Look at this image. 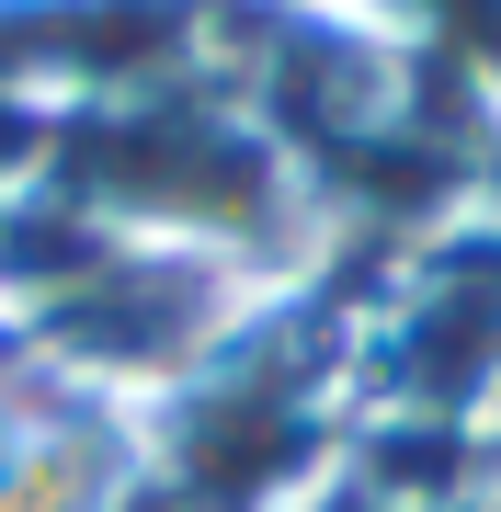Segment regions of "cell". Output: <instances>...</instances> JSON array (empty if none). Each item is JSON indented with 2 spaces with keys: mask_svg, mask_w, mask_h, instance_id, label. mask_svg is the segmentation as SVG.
<instances>
[{
  "mask_svg": "<svg viewBox=\"0 0 501 512\" xmlns=\"http://www.w3.org/2000/svg\"><path fill=\"white\" fill-rule=\"evenodd\" d=\"M23 171H35V126H23V114H0V217H12Z\"/></svg>",
  "mask_w": 501,
  "mask_h": 512,
  "instance_id": "obj_1",
  "label": "cell"
}]
</instances>
